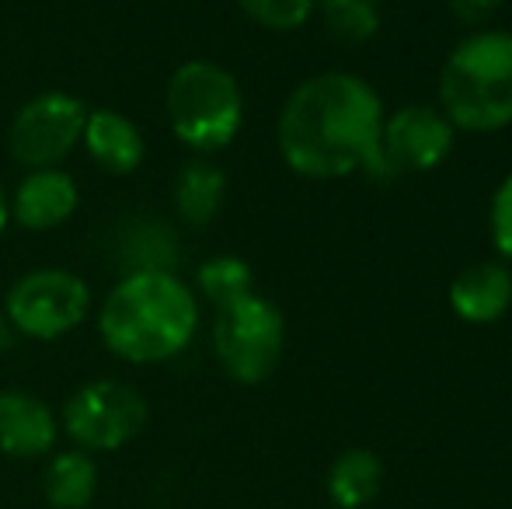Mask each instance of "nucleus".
<instances>
[{
	"label": "nucleus",
	"instance_id": "f257e3e1",
	"mask_svg": "<svg viewBox=\"0 0 512 509\" xmlns=\"http://www.w3.org/2000/svg\"><path fill=\"white\" fill-rule=\"evenodd\" d=\"M384 102L370 81L345 70L307 77L279 112V154L304 178H384Z\"/></svg>",
	"mask_w": 512,
	"mask_h": 509
},
{
	"label": "nucleus",
	"instance_id": "f03ea898",
	"mask_svg": "<svg viewBox=\"0 0 512 509\" xmlns=\"http://www.w3.org/2000/svg\"><path fill=\"white\" fill-rule=\"evenodd\" d=\"M199 325L196 293L171 272H133L102 307V339L129 363H161L192 342Z\"/></svg>",
	"mask_w": 512,
	"mask_h": 509
},
{
	"label": "nucleus",
	"instance_id": "7ed1b4c3",
	"mask_svg": "<svg viewBox=\"0 0 512 509\" xmlns=\"http://www.w3.org/2000/svg\"><path fill=\"white\" fill-rule=\"evenodd\" d=\"M439 112L464 133L512 126V32L481 28L453 46L439 70Z\"/></svg>",
	"mask_w": 512,
	"mask_h": 509
},
{
	"label": "nucleus",
	"instance_id": "20e7f679",
	"mask_svg": "<svg viewBox=\"0 0 512 509\" xmlns=\"http://www.w3.org/2000/svg\"><path fill=\"white\" fill-rule=\"evenodd\" d=\"M168 123L185 147L216 154L230 147L244 123V98L220 63L189 60L168 81Z\"/></svg>",
	"mask_w": 512,
	"mask_h": 509
},
{
	"label": "nucleus",
	"instance_id": "39448f33",
	"mask_svg": "<svg viewBox=\"0 0 512 509\" xmlns=\"http://www.w3.org/2000/svg\"><path fill=\"white\" fill-rule=\"evenodd\" d=\"M286 346V321L272 300L255 290L216 307L213 349L220 367L237 384H262L276 374Z\"/></svg>",
	"mask_w": 512,
	"mask_h": 509
},
{
	"label": "nucleus",
	"instance_id": "423d86ee",
	"mask_svg": "<svg viewBox=\"0 0 512 509\" xmlns=\"http://www.w3.org/2000/svg\"><path fill=\"white\" fill-rule=\"evenodd\" d=\"M91 290L81 276L39 269L21 276L7 293V318L32 339H60L88 318Z\"/></svg>",
	"mask_w": 512,
	"mask_h": 509
},
{
	"label": "nucleus",
	"instance_id": "0eeeda50",
	"mask_svg": "<svg viewBox=\"0 0 512 509\" xmlns=\"http://www.w3.org/2000/svg\"><path fill=\"white\" fill-rule=\"evenodd\" d=\"M63 426L84 450H119L147 426V401L119 381L84 384L63 408Z\"/></svg>",
	"mask_w": 512,
	"mask_h": 509
},
{
	"label": "nucleus",
	"instance_id": "6e6552de",
	"mask_svg": "<svg viewBox=\"0 0 512 509\" xmlns=\"http://www.w3.org/2000/svg\"><path fill=\"white\" fill-rule=\"evenodd\" d=\"M88 109L67 91H46L18 109L11 123V154L32 171L60 164L84 136Z\"/></svg>",
	"mask_w": 512,
	"mask_h": 509
},
{
	"label": "nucleus",
	"instance_id": "1a4fd4ad",
	"mask_svg": "<svg viewBox=\"0 0 512 509\" xmlns=\"http://www.w3.org/2000/svg\"><path fill=\"white\" fill-rule=\"evenodd\" d=\"M453 140H457V129L432 105H405L391 112L380 129V154H384L387 175L436 171L453 154Z\"/></svg>",
	"mask_w": 512,
	"mask_h": 509
},
{
	"label": "nucleus",
	"instance_id": "9d476101",
	"mask_svg": "<svg viewBox=\"0 0 512 509\" xmlns=\"http://www.w3.org/2000/svg\"><path fill=\"white\" fill-rule=\"evenodd\" d=\"M512 307V269L502 258H485L460 269L450 283V311L467 325H495Z\"/></svg>",
	"mask_w": 512,
	"mask_h": 509
},
{
	"label": "nucleus",
	"instance_id": "9b49d317",
	"mask_svg": "<svg viewBox=\"0 0 512 509\" xmlns=\"http://www.w3.org/2000/svg\"><path fill=\"white\" fill-rule=\"evenodd\" d=\"M56 443V415L25 391L0 394V454L42 457Z\"/></svg>",
	"mask_w": 512,
	"mask_h": 509
},
{
	"label": "nucleus",
	"instance_id": "f8f14e48",
	"mask_svg": "<svg viewBox=\"0 0 512 509\" xmlns=\"http://www.w3.org/2000/svg\"><path fill=\"white\" fill-rule=\"evenodd\" d=\"M77 185L67 171L39 168L18 185L14 192V220L28 231H49L74 217Z\"/></svg>",
	"mask_w": 512,
	"mask_h": 509
},
{
	"label": "nucleus",
	"instance_id": "ddd939ff",
	"mask_svg": "<svg viewBox=\"0 0 512 509\" xmlns=\"http://www.w3.org/2000/svg\"><path fill=\"white\" fill-rule=\"evenodd\" d=\"M81 140L88 143V154L108 175H129L143 161V136L122 112L95 109L84 123Z\"/></svg>",
	"mask_w": 512,
	"mask_h": 509
},
{
	"label": "nucleus",
	"instance_id": "4468645a",
	"mask_svg": "<svg viewBox=\"0 0 512 509\" xmlns=\"http://www.w3.org/2000/svg\"><path fill=\"white\" fill-rule=\"evenodd\" d=\"M384 489V464L373 450L352 447L328 468V496L335 509H363Z\"/></svg>",
	"mask_w": 512,
	"mask_h": 509
},
{
	"label": "nucleus",
	"instance_id": "2eb2a0df",
	"mask_svg": "<svg viewBox=\"0 0 512 509\" xmlns=\"http://www.w3.org/2000/svg\"><path fill=\"white\" fill-rule=\"evenodd\" d=\"M42 489L53 509H88L98 489V468L88 454H56L42 475Z\"/></svg>",
	"mask_w": 512,
	"mask_h": 509
},
{
	"label": "nucleus",
	"instance_id": "dca6fc26",
	"mask_svg": "<svg viewBox=\"0 0 512 509\" xmlns=\"http://www.w3.org/2000/svg\"><path fill=\"white\" fill-rule=\"evenodd\" d=\"M223 196H227V175L216 164L192 161L178 171L175 178V206L182 220L196 227H206L220 213Z\"/></svg>",
	"mask_w": 512,
	"mask_h": 509
},
{
	"label": "nucleus",
	"instance_id": "f3484780",
	"mask_svg": "<svg viewBox=\"0 0 512 509\" xmlns=\"http://www.w3.org/2000/svg\"><path fill=\"white\" fill-rule=\"evenodd\" d=\"M321 18L328 25V32L338 42H370L380 32V7L377 0H317Z\"/></svg>",
	"mask_w": 512,
	"mask_h": 509
},
{
	"label": "nucleus",
	"instance_id": "a211bd4d",
	"mask_svg": "<svg viewBox=\"0 0 512 509\" xmlns=\"http://www.w3.org/2000/svg\"><path fill=\"white\" fill-rule=\"evenodd\" d=\"M199 290L206 293L209 304L220 307L255 290V276H251V265L244 258L220 255V258H209L203 269H199Z\"/></svg>",
	"mask_w": 512,
	"mask_h": 509
},
{
	"label": "nucleus",
	"instance_id": "6ab92c4d",
	"mask_svg": "<svg viewBox=\"0 0 512 509\" xmlns=\"http://www.w3.org/2000/svg\"><path fill=\"white\" fill-rule=\"evenodd\" d=\"M237 4L255 25L269 32H293L307 25L310 14L317 11V0H237Z\"/></svg>",
	"mask_w": 512,
	"mask_h": 509
},
{
	"label": "nucleus",
	"instance_id": "aec40b11",
	"mask_svg": "<svg viewBox=\"0 0 512 509\" xmlns=\"http://www.w3.org/2000/svg\"><path fill=\"white\" fill-rule=\"evenodd\" d=\"M488 234H492V245H495V252L502 255V262H512V171L502 178L492 196Z\"/></svg>",
	"mask_w": 512,
	"mask_h": 509
},
{
	"label": "nucleus",
	"instance_id": "412c9836",
	"mask_svg": "<svg viewBox=\"0 0 512 509\" xmlns=\"http://www.w3.org/2000/svg\"><path fill=\"white\" fill-rule=\"evenodd\" d=\"M502 4H506V0H446L450 14L457 21H464V25H485L488 18L499 14Z\"/></svg>",
	"mask_w": 512,
	"mask_h": 509
},
{
	"label": "nucleus",
	"instance_id": "4be33fe9",
	"mask_svg": "<svg viewBox=\"0 0 512 509\" xmlns=\"http://www.w3.org/2000/svg\"><path fill=\"white\" fill-rule=\"evenodd\" d=\"M7 220H11V203H7L4 185H0V231H4V227H7Z\"/></svg>",
	"mask_w": 512,
	"mask_h": 509
},
{
	"label": "nucleus",
	"instance_id": "5701e85b",
	"mask_svg": "<svg viewBox=\"0 0 512 509\" xmlns=\"http://www.w3.org/2000/svg\"><path fill=\"white\" fill-rule=\"evenodd\" d=\"M0 339H4V321H0Z\"/></svg>",
	"mask_w": 512,
	"mask_h": 509
}]
</instances>
